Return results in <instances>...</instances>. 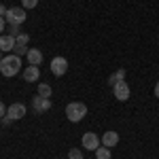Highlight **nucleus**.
Wrapping results in <instances>:
<instances>
[{
  "label": "nucleus",
  "instance_id": "nucleus-1",
  "mask_svg": "<svg viewBox=\"0 0 159 159\" xmlns=\"http://www.w3.org/2000/svg\"><path fill=\"white\" fill-rule=\"evenodd\" d=\"M19 70H21V57L19 55L11 53V55H4L0 60V74H4V76L11 79L15 74H19Z\"/></svg>",
  "mask_w": 159,
  "mask_h": 159
},
{
  "label": "nucleus",
  "instance_id": "nucleus-2",
  "mask_svg": "<svg viewBox=\"0 0 159 159\" xmlns=\"http://www.w3.org/2000/svg\"><path fill=\"white\" fill-rule=\"evenodd\" d=\"M87 115V106L83 104V102H70L68 106H66V119L72 123H79L83 121Z\"/></svg>",
  "mask_w": 159,
  "mask_h": 159
},
{
  "label": "nucleus",
  "instance_id": "nucleus-3",
  "mask_svg": "<svg viewBox=\"0 0 159 159\" xmlns=\"http://www.w3.org/2000/svg\"><path fill=\"white\" fill-rule=\"evenodd\" d=\"M25 17H28V13H25L24 7H13V9H9L7 11V24L9 25H21L25 21Z\"/></svg>",
  "mask_w": 159,
  "mask_h": 159
},
{
  "label": "nucleus",
  "instance_id": "nucleus-4",
  "mask_svg": "<svg viewBox=\"0 0 159 159\" xmlns=\"http://www.w3.org/2000/svg\"><path fill=\"white\" fill-rule=\"evenodd\" d=\"M51 72L55 74V76H64V74L68 72V60L61 57V55H55L51 60Z\"/></svg>",
  "mask_w": 159,
  "mask_h": 159
},
{
  "label": "nucleus",
  "instance_id": "nucleus-5",
  "mask_svg": "<svg viewBox=\"0 0 159 159\" xmlns=\"http://www.w3.org/2000/svg\"><path fill=\"white\" fill-rule=\"evenodd\" d=\"M81 144H83V148H87V151H96V148L102 144V140H100L93 132H85L83 138H81Z\"/></svg>",
  "mask_w": 159,
  "mask_h": 159
},
{
  "label": "nucleus",
  "instance_id": "nucleus-6",
  "mask_svg": "<svg viewBox=\"0 0 159 159\" xmlns=\"http://www.w3.org/2000/svg\"><path fill=\"white\" fill-rule=\"evenodd\" d=\"M112 93H115V98L119 100V102H127L132 91H129V85L125 81H121V83H117V85L112 87Z\"/></svg>",
  "mask_w": 159,
  "mask_h": 159
},
{
  "label": "nucleus",
  "instance_id": "nucleus-7",
  "mask_svg": "<svg viewBox=\"0 0 159 159\" xmlns=\"http://www.w3.org/2000/svg\"><path fill=\"white\" fill-rule=\"evenodd\" d=\"M7 117H11L13 121L24 119V117H25V106L21 104V102H15V104H11V106L7 108Z\"/></svg>",
  "mask_w": 159,
  "mask_h": 159
},
{
  "label": "nucleus",
  "instance_id": "nucleus-8",
  "mask_svg": "<svg viewBox=\"0 0 159 159\" xmlns=\"http://www.w3.org/2000/svg\"><path fill=\"white\" fill-rule=\"evenodd\" d=\"M32 108L36 110V112H47L51 108V100L49 98H40L36 93V98H32Z\"/></svg>",
  "mask_w": 159,
  "mask_h": 159
},
{
  "label": "nucleus",
  "instance_id": "nucleus-9",
  "mask_svg": "<svg viewBox=\"0 0 159 159\" xmlns=\"http://www.w3.org/2000/svg\"><path fill=\"white\" fill-rule=\"evenodd\" d=\"M100 140H102V144H104V147L112 148V147H117V144H119V134H117V132H104Z\"/></svg>",
  "mask_w": 159,
  "mask_h": 159
},
{
  "label": "nucleus",
  "instance_id": "nucleus-10",
  "mask_svg": "<svg viewBox=\"0 0 159 159\" xmlns=\"http://www.w3.org/2000/svg\"><path fill=\"white\" fill-rule=\"evenodd\" d=\"M24 81L28 83H36L40 81V70H38V66H28L24 70Z\"/></svg>",
  "mask_w": 159,
  "mask_h": 159
},
{
  "label": "nucleus",
  "instance_id": "nucleus-11",
  "mask_svg": "<svg viewBox=\"0 0 159 159\" xmlns=\"http://www.w3.org/2000/svg\"><path fill=\"white\" fill-rule=\"evenodd\" d=\"M15 49V38L11 36V34H7V36H0V51L4 53H9V51H13Z\"/></svg>",
  "mask_w": 159,
  "mask_h": 159
},
{
  "label": "nucleus",
  "instance_id": "nucleus-12",
  "mask_svg": "<svg viewBox=\"0 0 159 159\" xmlns=\"http://www.w3.org/2000/svg\"><path fill=\"white\" fill-rule=\"evenodd\" d=\"M25 57H28V64H30V66H38V64H43V53H40V49H30Z\"/></svg>",
  "mask_w": 159,
  "mask_h": 159
},
{
  "label": "nucleus",
  "instance_id": "nucleus-13",
  "mask_svg": "<svg viewBox=\"0 0 159 159\" xmlns=\"http://www.w3.org/2000/svg\"><path fill=\"white\" fill-rule=\"evenodd\" d=\"M121 81H125V68H119L115 74H110V76H108V85L110 87H115L117 83H121Z\"/></svg>",
  "mask_w": 159,
  "mask_h": 159
},
{
  "label": "nucleus",
  "instance_id": "nucleus-14",
  "mask_svg": "<svg viewBox=\"0 0 159 159\" xmlns=\"http://www.w3.org/2000/svg\"><path fill=\"white\" fill-rule=\"evenodd\" d=\"M93 153H96V159H110V157H112L110 148H108V147H104V144H100V147L96 148Z\"/></svg>",
  "mask_w": 159,
  "mask_h": 159
},
{
  "label": "nucleus",
  "instance_id": "nucleus-15",
  "mask_svg": "<svg viewBox=\"0 0 159 159\" xmlns=\"http://www.w3.org/2000/svg\"><path fill=\"white\" fill-rule=\"evenodd\" d=\"M51 85H47V83H38V96L40 98H51Z\"/></svg>",
  "mask_w": 159,
  "mask_h": 159
},
{
  "label": "nucleus",
  "instance_id": "nucleus-16",
  "mask_svg": "<svg viewBox=\"0 0 159 159\" xmlns=\"http://www.w3.org/2000/svg\"><path fill=\"white\" fill-rule=\"evenodd\" d=\"M28 45H15V49H13V53H15V55H19V57H21V55H28Z\"/></svg>",
  "mask_w": 159,
  "mask_h": 159
},
{
  "label": "nucleus",
  "instance_id": "nucleus-17",
  "mask_svg": "<svg viewBox=\"0 0 159 159\" xmlns=\"http://www.w3.org/2000/svg\"><path fill=\"white\" fill-rule=\"evenodd\" d=\"M28 43H30V36H28V34H24V32L15 38V45H28Z\"/></svg>",
  "mask_w": 159,
  "mask_h": 159
},
{
  "label": "nucleus",
  "instance_id": "nucleus-18",
  "mask_svg": "<svg viewBox=\"0 0 159 159\" xmlns=\"http://www.w3.org/2000/svg\"><path fill=\"white\" fill-rule=\"evenodd\" d=\"M68 159H83V153L79 148H70L68 151Z\"/></svg>",
  "mask_w": 159,
  "mask_h": 159
},
{
  "label": "nucleus",
  "instance_id": "nucleus-19",
  "mask_svg": "<svg viewBox=\"0 0 159 159\" xmlns=\"http://www.w3.org/2000/svg\"><path fill=\"white\" fill-rule=\"evenodd\" d=\"M38 0H21V7L24 9H36Z\"/></svg>",
  "mask_w": 159,
  "mask_h": 159
},
{
  "label": "nucleus",
  "instance_id": "nucleus-20",
  "mask_svg": "<svg viewBox=\"0 0 159 159\" xmlns=\"http://www.w3.org/2000/svg\"><path fill=\"white\" fill-rule=\"evenodd\" d=\"M9 34H11L13 38H17L19 34H21V30H19V25H9Z\"/></svg>",
  "mask_w": 159,
  "mask_h": 159
},
{
  "label": "nucleus",
  "instance_id": "nucleus-21",
  "mask_svg": "<svg viewBox=\"0 0 159 159\" xmlns=\"http://www.w3.org/2000/svg\"><path fill=\"white\" fill-rule=\"evenodd\" d=\"M0 123H2L4 127H9V125H11V123H13V119H11V117H7V115H4V117L0 119Z\"/></svg>",
  "mask_w": 159,
  "mask_h": 159
},
{
  "label": "nucleus",
  "instance_id": "nucleus-22",
  "mask_svg": "<svg viewBox=\"0 0 159 159\" xmlns=\"http://www.w3.org/2000/svg\"><path fill=\"white\" fill-rule=\"evenodd\" d=\"M4 115H7V106H4V104H2V100H0V119H2Z\"/></svg>",
  "mask_w": 159,
  "mask_h": 159
},
{
  "label": "nucleus",
  "instance_id": "nucleus-23",
  "mask_svg": "<svg viewBox=\"0 0 159 159\" xmlns=\"http://www.w3.org/2000/svg\"><path fill=\"white\" fill-rule=\"evenodd\" d=\"M7 11H9V9H7L4 4H0V17H7Z\"/></svg>",
  "mask_w": 159,
  "mask_h": 159
},
{
  "label": "nucleus",
  "instance_id": "nucleus-24",
  "mask_svg": "<svg viewBox=\"0 0 159 159\" xmlns=\"http://www.w3.org/2000/svg\"><path fill=\"white\" fill-rule=\"evenodd\" d=\"M7 28V21H4V17H0V36H2V30Z\"/></svg>",
  "mask_w": 159,
  "mask_h": 159
},
{
  "label": "nucleus",
  "instance_id": "nucleus-25",
  "mask_svg": "<svg viewBox=\"0 0 159 159\" xmlns=\"http://www.w3.org/2000/svg\"><path fill=\"white\" fill-rule=\"evenodd\" d=\"M155 98H159V81H157V85H155Z\"/></svg>",
  "mask_w": 159,
  "mask_h": 159
},
{
  "label": "nucleus",
  "instance_id": "nucleus-26",
  "mask_svg": "<svg viewBox=\"0 0 159 159\" xmlns=\"http://www.w3.org/2000/svg\"><path fill=\"white\" fill-rule=\"evenodd\" d=\"M2 57H4V55H2V51H0V60H2Z\"/></svg>",
  "mask_w": 159,
  "mask_h": 159
}]
</instances>
